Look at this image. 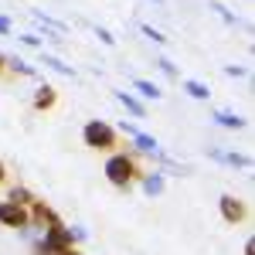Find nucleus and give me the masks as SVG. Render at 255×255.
Here are the masks:
<instances>
[{"label": "nucleus", "mask_w": 255, "mask_h": 255, "mask_svg": "<svg viewBox=\"0 0 255 255\" xmlns=\"http://www.w3.org/2000/svg\"><path fill=\"white\" fill-rule=\"evenodd\" d=\"M102 174H106V180H109L113 187L129 191L139 177H143V167H139V160L133 157V153H109L106 167H102Z\"/></svg>", "instance_id": "nucleus-1"}, {"label": "nucleus", "mask_w": 255, "mask_h": 255, "mask_svg": "<svg viewBox=\"0 0 255 255\" xmlns=\"http://www.w3.org/2000/svg\"><path fill=\"white\" fill-rule=\"evenodd\" d=\"M82 143L89 150H99V153H113L119 146V133H116V126H109L106 119H89L82 126Z\"/></svg>", "instance_id": "nucleus-2"}, {"label": "nucleus", "mask_w": 255, "mask_h": 255, "mask_svg": "<svg viewBox=\"0 0 255 255\" xmlns=\"http://www.w3.org/2000/svg\"><path fill=\"white\" fill-rule=\"evenodd\" d=\"M0 225L24 232V228H31V215H27V208H17L10 201H0Z\"/></svg>", "instance_id": "nucleus-3"}, {"label": "nucleus", "mask_w": 255, "mask_h": 255, "mask_svg": "<svg viewBox=\"0 0 255 255\" xmlns=\"http://www.w3.org/2000/svg\"><path fill=\"white\" fill-rule=\"evenodd\" d=\"M119 129H123L126 136L133 139V146H136L139 153H146V157H160V153H163V150H160V143H157V139L150 136V133H143V129H136L133 123H123Z\"/></svg>", "instance_id": "nucleus-4"}, {"label": "nucleus", "mask_w": 255, "mask_h": 255, "mask_svg": "<svg viewBox=\"0 0 255 255\" xmlns=\"http://www.w3.org/2000/svg\"><path fill=\"white\" fill-rule=\"evenodd\" d=\"M218 208H221V218H225L228 225H242V221L249 218V204H245L242 197H235V194H221Z\"/></svg>", "instance_id": "nucleus-5"}, {"label": "nucleus", "mask_w": 255, "mask_h": 255, "mask_svg": "<svg viewBox=\"0 0 255 255\" xmlns=\"http://www.w3.org/2000/svg\"><path fill=\"white\" fill-rule=\"evenodd\" d=\"M27 215H31V225H34V228H41V232H48V228H58V225H65V221H61V218L55 215V211H51V208H48L44 201H34V204L27 208Z\"/></svg>", "instance_id": "nucleus-6"}, {"label": "nucleus", "mask_w": 255, "mask_h": 255, "mask_svg": "<svg viewBox=\"0 0 255 255\" xmlns=\"http://www.w3.org/2000/svg\"><path fill=\"white\" fill-rule=\"evenodd\" d=\"M41 238H44V245H48L55 255H58L61 249H72V245H75V242H72V232H68L65 225H58V228H48Z\"/></svg>", "instance_id": "nucleus-7"}, {"label": "nucleus", "mask_w": 255, "mask_h": 255, "mask_svg": "<svg viewBox=\"0 0 255 255\" xmlns=\"http://www.w3.org/2000/svg\"><path fill=\"white\" fill-rule=\"evenodd\" d=\"M55 102H58V89L55 85H38L34 89V99H31V106L38 109V113H48V109H55Z\"/></svg>", "instance_id": "nucleus-8"}, {"label": "nucleus", "mask_w": 255, "mask_h": 255, "mask_svg": "<svg viewBox=\"0 0 255 255\" xmlns=\"http://www.w3.org/2000/svg\"><path fill=\"white\" fill-rule=\"evenodd\" d=\"M143 194L146 197H160L163 194V187H167V174L163 170H143Z\"/></svg>", "instance_id": "nucleus-9"}, {"label": "nucleus", "mask_w": 255, "mask_h": 255, "mask_svg": "<svg viewBox=\"0 0 255 255\" xmlns=\"http://www.w3.org/2000/svg\"><path fill=\"white\" fill-rule=\"evenodd\" d=\"M208 157L218 160V163H228V167H242V170H249V167H252V160L245 157V153H228V150H208Z\"/></svg>", "instance_id": "nucleus-10"}, {"label": "nucleus", "mask_w": 255, "mask_h": 255, "mask_svg": "<svg viewBox=\"0 0 255 255\" xmlns=\"http://www.w3.org/2000/svg\"><path fill=\"white\" fill-rule=\"evenodd\" d=\"M211 119H215L221 129H245V126H249V119H245V116H238V113H228V109H218Z\"/></svg>", "instance_id": "nucleus-11"}, {"label": "nucleus", "mask_w": 255, "mask_h": 255, "mask_svg": "<svg viewBox=\"0 0 255 255\" xmlns=\"http://www.w3.org/2000/svg\"><path fill=\"white\" fill-rule=\"evenodd\" d=\"M116 102L126 109V113H129V116H136V119L146 116V106H143V102H139L133 92H116Z\"/></svg>", "instance_id": "nucleus-12"}, {"label": "nucleus", "mask_w": 255, "mask_h": 255, "mask_svg": "<svg viewBox=\"0 0 255 255\" xmlns=\"http://www.w3.org/2000/svg\"><path fill=\"white\" fill-rule=\"evenodd\" d=\"M7 201H10V204H17V208H31V204H34L38 197L31 194L27 187H10V194H7Z\"/></svg>", "instance_id": "nucleus-13"}, {"label": "nucleus", "mask_w": 255, "mask_h": 255, "mask_svg": "<svg viewBox=\"0 0 255 255\" xmlns=\"http://www.w3.org/2000/svg\"><path fill=\"white\" fill-rule=\"evenodd\" d=\"M133 89H136L143 99H153V102L163 96V92H160V85H157V82H150V79H136V82H133Z\"/></svg>", "instance_id": "nucleus-14"}, {"label": "nucleus", "mask_w": 255, "mask_h": 255, "mask_svg": "<svg viewBox=\"0 0 255 255\" xmlns=\"http://www.w3.org/2000/svg\"><path fill=\"white\" fill-rule=\"evenodd\" d=\"M184 92H187L191 99H201V102H204V99H211V89H208L204 82H197V79H187V82H184Z\"/></svg>", "instance_id": "nucleus-15"}, {"label": "nucleus", "mask_w": 255, "mask_h": 255, "mask_svg": "<svg viewBox=\"0 0 255 255\" xmlns=\"http://www.w3.org/2000/svg\"><path fill=\"white\" fill-rule=\"evenodd\" d=\"M7 68H10L14 75H27V79H31V75H38V68H34V65H27L24 58H7Z\"/></svg>", "instance_id": "nucleus-16"}, {"label": "nucleus", "mask_w": 255, "mask_h": 255, "mask_svg": "<svg viewBox=\"0 0 255 255\" xmlns=\"http://www.w3.org/2000/svg\"><path fill=\"white\" fill-rule=\"evenodd\" d=\"M44 65H48L51 72H58V75H68V79H75V68H72V65H65V61H58L55 55H44Z\"/></svg>", "instance_id": "nucleus-17"}, {"label": "nucleus", "mask_w": 255, "mask_h": 255, "mask_svg": "<svg viewBox=\"0 0 255 255\" xmlns=\"http://www.w3.org/2000/svg\"><path fill=\"white\" fill-rule=\"evenodd\" d=\"M139 31H143V34H146V38L153 41V44H163V41H167V38H163V34H160V31H157V27H150V24H143V27H139Z\"/></svg>", "instance_id": "nucleus-18"}, {"label": "nucleus", "mask_w": 255, "mask_h": 255, "mask_svg": "<svg viewBox=\"0 0 255 255\" xmlns=\"http://www.w3.org/2000/svg\"><path fill=\"white\" fill-rule=\"evenodd\" d=\"M157 68L163 72V75H170V79H177V65H174L170 58H160V61H157Z\"/></svg>", "instance_id": "nucleus-19"}, {"label": "nucleus", "mask_w": 255, "mask_h": 255, "mask_svg": "<svg viewBox=\"0 0 255 255\" xmlns=\"http://www.w3.org/2000/svg\"><path fill=\"white\" fill-rule=\"evenodd\" d=\"M245 72H249L245 65H228V68H225V75H232V79H242Z\"/></svg>", "instance_id": "nucleus-20"}, {"label": "nucleus", "mask_w": 255, "mask_h": 255, "mask_svg": "<svg viewBox=\"0 0 255 255\" xmlns=\"http://www.w3.org/2000/svg\"><path fill=\"white\" fill-rule=\"evenodd\" d=\"M96 38L102 41V44H116V38H113V34H109L106 27H96Z\"/></svg>", "instance_id": "nucleus-21"}, {"label": "nucleus", "mask_w": 255, "mask_h": 255, "mask_svg": "<svg viewBox=\"0 0 255 255\" xmlns=\"http://www.w3.org/2000/svg\"><path fill=\"white\" fill-rule=\"evenodd\" d=\"M31 249H34V255H55L51 249H48V245H44V238H38V242H34Z\"/></svg>", "instance_id": "nucleus-22"}, {"label": "nucleus", "mask_w": 255, "mask_h": 255, "mask_svg": "<svg viewBox=\"0 0 255 255\" xmlns=\"http://www.w3.org/2000/svg\"><path fill=\"white\" fill-rule=\"evenodd\" d=\"M20 41H24L27 48H41V38H38V34H20Z\"/></svg>", "instance_id": "nucleus-23"}, {"label": "nucleus", "mask_w": 255, "mask_h": 255, "mask_svg": "<svg viewBox=\"0 0 255 255\" xmlns=\"http://www.w3.org/2000/svg\"><path fill=\"white\" fill-rule=\"evenodd\" d=\"M211 7H215L218 14H221V17L228 20V24H235V14H232V10H225V7H221V3H211Z\"/></svg>", "instance_id": "nucleus-24"}, {"label": "nucleus", "mask_w": 255, "mask_h": 255, "mask_svg": "<svg viewBox=\"0 0 255 255\" xmlns=\"http://www.w3.org/2000/svg\"><path fill=\"white\" fill-rule=\"evenodd\" d=\"M10 27H14L10 17H7V14H0V34H10Z\"/></svg>", "instance_id": "nucleus-25"}, {"label": "nucleus", "mask_w": 255, "mask_h": 255, "mask_svg": "<svg viewBox=\"0 0 255 255\" xmlns=\"http://www.w3.org/2000/svg\"><path fill=\"white\" fill-rule=\"evenodd\" d=\"M68 232H72V242H85V228L75 225V228H68Z\"/></svg>", "instance_id": "nucleus-26"}, {"label": "nucleus", "mask_w": 255, "mask_h": 255, "mask_svg": "<svg viewBox=\"0 0 255 255\" xmlns=\"http://www.w3.org/2000/svg\"><path fill=\"white\" fill-rule=\"evenodd\" d=\"M58 255H82V252H79V245H72V249H61Z\"/></svg>", "instance_id": "nucleus-27"}, {"label": "nucleus", "mask_w": 255, "mask_h": 255, "mask_svg": "<svg viewBox=\"0 0 255 255\" xmlns=\"http://www.w3.org/2000/svg\"><path fill=\"white\" fill-rule=\"evenodd\" d=\"M245 255H255V242H252V238L245 242Z\"/></svg>", "instance_id": "nucleus-28"}, {"label": "nucleus", "mask_w": 255, "mask_h": 255, "mask_svg": "<svg viewBox=\"0 0 255 255\" xmlns=\"http://www.w3.org/2000/svg\"><path fill=\"white\" fill-rule=\"evenodd\" d=\"M7 72V55H0V75Z\"/></svg>", "instance_id": "nucleus-29"}, {"label": "nucleus", "mask_w": 255, "mask_h": 255, "mask_svg": "<svg viewBox=\"0 0 255 255\" xmlns=\"http://www.w3.org/2000/svg\"><path fill=\"white\" fill-rule=\"evenodd\" d=\"M7 180V167H3V160H0V184Z\"/></svg>", "instance_id": "nucleus-30"}]
</instances>
